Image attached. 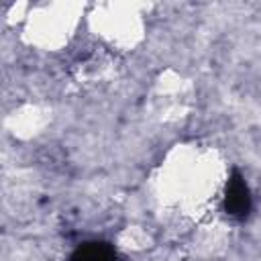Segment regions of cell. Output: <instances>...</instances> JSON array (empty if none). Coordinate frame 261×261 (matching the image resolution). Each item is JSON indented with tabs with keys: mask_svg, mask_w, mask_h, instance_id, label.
<instances>
[{
	"mask_svg": "<svg viewBox=\"0 0 261 261\" xmlns=\"http://www.w3.org/2000/svg\"><path fill=\"white\" fill-rule=\"evenodd\" d=\"M222 206H224V212L234 220H245L253 210V196H251L249 184L237 169L226 179Z\"/></svg>",
	"mask_w": 261,
	"mask_h": 261,
	"instance_id": "cell-1",
	"label": "cell"
},
{
	"mask_svg": "<svg viewBox=\"0 0 261 261\" xmlns=\"http://www.w3.org/2000/svg\"><path fill=\"white\" fill-rule=\"evenodd\" d=\"M67 261H116V251L108 243L92 241V243H84L82 247H77L67 257Z\"/></svg>",
	"mask_w": 261,
	"mask_h": 261,
	"instance_id": "cell-2",
	"label": "cell"
}]
</instances>
